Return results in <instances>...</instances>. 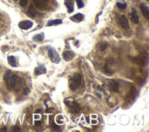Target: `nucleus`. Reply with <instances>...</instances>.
Returning a JSON list of instances; mask_svg holds the SVG:
<instances>
[{"label":"nucleus","instance_id":"2","mask_svg":"<svg viewBox=\"0 0 149 132\" xmlns=\"http://www.w3.org/2000/svg\"><path fill=\"white\" fill-rule=\"evenodd\" d=\"M82 82V76L79 74H74L72 79L71 83L70 84V88L72 90L75 91L80 86Z\"/></svg>","mask_w":149,"mask_h":132},{"label":"nucleus","instance_id":"9","mask_svg":"<svg viewBox=\"0 0 149 132\" xmlns=\"http://www.w3.org/2000/svg\"><path fill=\"white\" fill-rule=\"evenodd\" d=\"M33 22L30 20H24L22 21L19 23L18 26L19 28L23 30H28L29 28H31L33 26Z\"/></svg>","mask_w":149,"mask_h":132},{"label":"nucleus","instance_id":"1","mask_svg":"<svg viewBox=\"0 0 149 132\" xmlns=\"http://www.w3.org/2000/svg\"><path fill=\"white\" fill-rule=\"evenodd\" d=\"M10 85L15 92H19L22 86V80L16 74L12 76L10 79Z\"/></svg>","mask_w":149,"mask_h":132},{"label":"nucleus","instance_id":"23","mask_svg":"<svg viewBox=\"0 0 149 132\" xmlns=\"http://www.w3.org/2000/svg\"><path fill=\"white\" fill-rule=\"evenodd\" d=\"M108 43L106 42H102L100 44V49L102 51H104L107 48Z\"/></svg>","mask_w":149,"mask_h":132},{"label":"nucleus","instance_id":"28","mask_svg":"<svg viewBox=\"0 0 149 132\" xmlns=\"http://www.w3.org/2000/svg\"><path fill=\"white\" fill-rule=\"evenodd\" d=\"M30 92V89L29 88H27V87H26V88H24V90H23V94L24 95H27Z\"/></svg>","mask_w":149,"mask_h":132},{"label":"nucleus","instance_id":"34","mask_svg":"<svg viewBox=\"0 0 149 132\" xmlns=\"http://www.w3.org/2000/svg\"><path fill=\"white\" fill-rule=\"evenodd\" d=\"M92 124H96L97 123V121H96V120H92Z\"/></svg>","mask_w":149,"mask_h":132},{"label":"nucleus","instance_id":"26","mask_svg":"<svg viewBox=\"0 0 149 132\" xmlns=\"http://www.w3.org/2000/svg\"><path fill=\"white\" fill-rule=\"evenodd\" d=\"M28 0H20V5L22 7H25L26 6V5H28Z\"/></svg>","mask_w":149,"mask_h":132},{"label":"nucleus","instance_id":"8","mask_svg":"<svg viewBox=\"0 0 149 132\" xmlns=\"http://www.w3.org/2000/svg\"><path fill=\"white\" fill-rule=\"evenodd\" d=\"M146 60L147 58L145 55H140L139 56L132 58V60L133 62L140 65H144L146 63Z\"/></svg>","mask_w":149,"mask_h":132},{"label":"nucleus","instance_id":"31","mask_svg":"<svg viewBox=\"0 0 149 132\" xmlns=\"http://www.w3.org/2000/svg\"><path fill=\"white\" fill-rule=\"evenodd\" d=\"M7 132V128H3L0 129V132Z\"/></svg>","mask_w":149,"mask_h":132},{"label":"nucleus","instance_id":"17","mask_svg":"<svg viewBox=\"0 0 149 132\" xmlns=\"http://www.w3.org/2000/svg\"><path fill=\"white\" fill-rule=\"evenodd\" d=\"M28 13L29 14V15L32 18H34L36 16V10H35V8L33 6L32 4H31L29 7V9H28Z\"/></svg>","mask_w":149,"mask_h":132},{"label":"nucleus","instance_id":"11","mask_svg":"<svg viewBox=\"0 0 149 132\" xmlns=\"http://www.w3.org/2000/svg\"><path fill=\"white\" fill-rule=\"evenodd\" d=\"M108 86L110 90L112 92H118L119 88V85L118 82L114 80H111L108 82Z\"/></svg>","mask_w":149,"mask_h":132},{"label":"nucleus","instance_id":"10","mask_svg":"<svg viewBox=\"0 0 149 132\" xmlns=\"http://www.w3.org/2000/svg\"><path fill=\"white\" fill-rule=\"evenodd\" d=\"M130 20L133 23L135 24H138L139 21V17L138 13L134 8H132V12L130 13Z\"/></svg>","mask_w":149,"mask_h":132},{"label":"nucleus","instance_id":"27","mask_svg":"<svg viewBox=\"0 0 149 132\" xmlns=\"http://www.w3.org/2000/svg\"><path fill=\"white\" fill-rule=\"evenodd\" d=\"M51 129L54 130H56V129H59V126L56 125V124L55 123H52V124H51Z\"/></svg>","mask_w":149,"mask_h":132},{"label":"nucleus","instance_id":"5","mask_svg":"<svg viewBox=\"0 0 149 132\" xmlns=\"http://www.w3.org/2000/svg\"><path fill=\"white\" fill-rule=\"evenodd\" d=\"M119 22L120 25L124 29H128L129 28V24L126 16L125 15H122L119 18Z\"/></svg>","mask_w":149,"mask_h":132},{"label":"nucleus","instance_id":"22","mask_svg":"<svg viewBox=\"0 0 149 132\" xmlns=\"http://www.w3.org/2000/svg\"><path fill=\"white\" fill-rule=\"evenodd\" d=\"M116 5L118 8L121 9V10H125V9L127 8L126 3L124 2H122V1L118 2L116 3Z\"/></svg>","mask_w":149,"mask_h":132},{"label":"nucleus","instance_id":"36","mask_svg":"<svg viewBox=\"0 0 149 132\" xmlns=\"http://www.w3.org/2000/svg\"><path fill=\"white\" fill-rule=\"evenodd\" d=\"M92 117H93V118H96V115H94L93 116H93H92Z\"/></svg>","mask_w":149,"mask_h":132},{"label":"nucleus","instance_id":"15","mask_svg":"<svg viewBox=\"0 0 149 132\" xmlns=\"http://www.w3.org/2000/svg\"><path fill=\"white\" fill-rule=\"evenodd\" d=\"M34 73L37 76H38L42 74H46L47 73V70L44 66L40 65L35 68Z\"/></svg>","mask_w":149,"mask_h":132},{"label":"nucleus","instance_id":"24","mask_svg":"<svg viewBox=\"0 0 149 132\" xmlns=\"http://www.w3.org/2000/svg\"><path fill=\"white\" fill-rule=\"evenodd\" d=\"M76 3H77L78 8H82L84 6V3H83L82 0H76Z\"/></svg>","mask_w":149,"mask_h":132},{"label":"nucleus","instance_id":"35","mask_svg":"<svg viewBox=\"0 0 149 132\" xmlns=\"http://www.w3.org/2000/svg\"><path fill=\"white\" fill-rule=\"evenodd\" d=\"M34 118L36 119H39V118H40V116H39V115H37H37H35L34 116Z\"/></svg>","mask_w":149,"mask_h":132},{"label":"nucleus","instance_id":"38","mask_svg":"<svg viewBox=\"0 0 149 132\" xmlns=\"http://www.w3.org/2000/svg\"><path fill=\"white\" fill-rule=\"evenodd\" d=\"M14 1H18V0H14Z\"/></svg>","mask_w":149,"mask_h":132},{"label":"nucleus","instance_id":"20","mask_svg":"<svg viewBox=\"0 0 149 132\" xmlns=\"http://www.w3.org/2000/svg\"><path fill=\"white\" fill-rule=\"evenodd\" d=\"M135 92H136L135 87H134V86L132 87V88H131L130 92H128V94L126 95V99L130 100L131 98H132L133 96H134V93H135Z\"/></svg>","mask_w":149,"mask_h":132},{"label":"nucleus","instance_id":"29","mask_svg":"<svg viewBox=\"0 0 149 132\" xmlns=\"http://www.w3.org/2000/svg\"><path fill=\"white\" fill-rule=\"evenodd\" d=\"M1 50H2V51L4 52H5V51H8L9 50H10V48H9L8 46H3L2 47H1Z\"/></svg>","mask_w":149,"mask_h":132},{"label":"nucleus","instance_id":"16","mask_svg":"<svg viewBox=\"0 0 149 132\" xmlns=\"http://www.w3.org/2000/svg\"><path fill=\"white\" fill-rule=\"evenodd\" d=\"M83 16L82 14L80 13H78V14H76V15H74L70 17V19L74 22L79 23L83 20Z\"/></svg>","mask_w":149,"mask_h":132},{"label":"nucleus","instance_id":"30","mask_svg":"<svg viewBox=\"0 0 149 132\" xmlns=\"http://www.w3.org/2000/svg\"><path fill=\"white\" fill-rule=\"evenodd\" d=\"M41 124H42V122H41L40 121L36 120L34 122V125L37 126V127H39V126H40Z\"/></svg>","mask_w":149,"mask_h":132},{"label":"nucleus","instance_id":"18","mask_svg":"<svg viewBox=\"0 0 149 132\" xmlns=\"http://www.w3.org/2000/svg\"><path fill=\"white\" fill-rule=\"evenodd\" d=\"M8 62L10 65L12 67H16V60L14 56H8Z\"/></svg>","mask_w":149,"mask_h":132},{"label":"nucleus","instance_id":"14","mask_svg":"<svg viewBox=\"0 0 149 132\" xmlns=\"http://www.w3.org/2000/svg\"><path fill=\"white\" fill-rule=\"evenodd\" d=\"M10 70H8L6 71V73H5L4 76V80H5V83H6V85L7 88L9 90H10Z\"/></svg>","mask_w":149,"mask_h":132},{"label":"nucleus","instance_id":"13","mask_svg":"<svg viewBox=\"0 0 149 132\" xmlns=\"http://www.w3.org/2000/svg\"><path fill=\"white\" fill-rule=\"evenodd\" d=\"M65 6L68 8V13H72L74 10V2L72 0H65Z\"/></svg>","mask_w":149,"mask_h":132},{"label":"nucleus","instance_id":"6","mask_svg":"<svg viewBox=\"0 0 149 132\" xmlns=\"http://www.w3.org/2000/svg\"><path fill=\"white\" fill-rule=\"evenodd\" d=\"M75 56V53L73 51L67 50L62 53V57L65 61H70L73 60Z\"/></svg>","mask_w":149,"mask_h":132},{"label":"nucleus","instance_id":"33","mask_svg":"<svg viewBox=\"0 0 149 132\" xmlns=\"http://www.w3.org/2000/svg\"><path fill=\"white\" fill-rule=\"evenodd\" d=\"M86 121H87V122L88 123H89L90 122V121H89V117L88 116V117H86Z\"/></svg>","mask_w":149,"mask_h":132},{"label":"nucleus","instance_id":"25","mask_svg":"<svg viewBox=\"0 0 149 132\" xmlns=\"http://www.w3.org/2000/svg\"><path fill=\"white\" fill-rule=\"evenodd\" d=\"M11 131L12 132H20L21 129L18 126H13L11 128Z\"/></svg>","mask_w":149,"mask_h":132},{"label":"nucleus","instance_id":"7","mask_svg":"<svg viewBox=\"0 0 149 132\" xmlns=\"http://www.w3.org/2000/svg\"><path fill=\"white\" fill-rule=\"evenodd\" d=\"M68 106H70V112L74 114H78L80 111L81 107L79 104L76 101H73L69 104Z\"/></svg>","mask_w":149,"mask_h":132},{"label":"nucleus","instance_id":"32","mask_svg":"<svg viewBox=\"0 0 149 132\" xmlns=\"http://www.w3.org/2000/svg\"><path fill=\"white\" fill-rule=\"evenodd\" d=\"M40 112H41V110L38 109V110H36V112H35V113H36V114H39V113H40Z\"/></svg>","mask_w":149,"mask_h":132},{"label":"nucleus","instance_id":"12","mask_svg":"<svg viewBox=\"0 0 149 132\" xmlns=\"http://www.w3.org/2000/svg\"><path fill=\"white\" fill-rule=\"evenodd\" d=\"M140 8L142 12L143 15L144 16V18H146L147 19H149V10L148 7L147 6L144 4L142 3L140 5Z\"/></svg>","mask_w":149,"mask_h":132},{"label":"nucleus","instance_id":"3","mask_svg":"<svg viewBox=\"0 0 149 132\" xmlns=\"http://www.w3.org/2000/svg\"><path fill=\"white\" fill-rule=\"evenodd\" d=\"M33 2L37 8L41 10H45L47 6V0H33Z\"/></svg>","mask_w":149,"mask_h":132},{"label":"nucleus","instance_id":"4","mask_svg":"<svg viewBox=\"0 0 149 132\" xmlns=\"http://www.w3.org/2000/svg\"><path fill=\"white\" fill-rule=\"evenodd\" d=\"M48 55L50 57V58L51 59V60L52 62H56V63H59L60 62V58L59 56H58V54L56 53V51H54L52 49H49L48 51Z\"/></svg>","mask_w":149,"mask_h":132},{"label":"nucleus","instance_id":"21","mask_svg":"<svg viewBox=\"0 0 149 132\" xmlns=\"http://www.w3.org/2000/svg\"><path fill=\"white\" fill-rule=\"evenodd\" d=\"M44 34H39L35 36L33 38V40H34L35 42H42V41L44 40Z\"/></svg>","mask_w":149,"mask_h":132},{"label":"nucleus","instance_id":"19","mask_svg":"<svg viewBox=\"0 0 149 132\" xmlns=\"http://www.w3.org/2000/svg\"><path fill=\"white\" fill-rule=\"evenodd\" d=\"M62 24V19H55V20H50L48 22L47 26H51L53 25H58V24Z\"/></svg>","mask_w":149,"mask_h":132},{"label":"nucleus","instance_id":"37","mask_svg":"<svg viewBox=\"0 0 149 132\" xmlns=\"http://www.w3.org/2000/svg\"><path fill=\"white\" fill-rule=\"evenodd\" d=\"M146 1H149V0H146Z\"/></svg>","mask_w":149,"mask_h":132}]
</instances>
